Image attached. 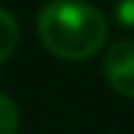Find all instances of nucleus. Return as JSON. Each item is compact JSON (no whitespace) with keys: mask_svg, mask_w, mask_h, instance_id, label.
Wrapping results in <instances>:
<instances>
[{"mask_svg":"<svg viewBox=\"0 0 134 134\" xmlns=\"http://www.w3.org/2000/svg\"><path fill=\"white\" fill-rule=\"evenodd\" d=\"M38 38L55 58L88 60L107 41V16L85 0H49L38 11Z\"/></svg>","mask_w":134,"mask_h":134,"instance_id":"obj_1","label":"nucleus"},{"mask_svg":"<svg viewBox=\"0 0 134 134\" xmlns=\"http://www.w3.org/2000/svg\"><path fill=\"white\" fill-rule=\"evenodd\" d=\"M104 74L120 96L134 99V38H118L104 58Z\"/></svg>","mask_w":134,"mask_h":134,"instance_id":"obj_2","label":"nucleus"},{"mask_svg":"<svg viewBox=\"0 0 134 134\" xmlns=\"http://www.w3.org/2000/svg\"><path fill=\"white\" fill-rule=\"evenodd\" d=\"M16 41H19V25L14 14L0 8V63L11 58V52L16 49Z\"/></svg>","mask_w":134,"mask_h":134,"instance_id":"obj_3","label":"nucleus"},{"mask_svg":"<svg viewBox=\"0 0 134 134\" xmlns=\"http://www.w3.org/2000/svg\"><path fill=\"white\" fill-rule=\"evenodd\" d=\"M19 131V109L5 93H0V134H16Z\"/></svg>","mask_w":134,"mask_h":134,"instance_id":"obj_4","label":"nucleus"},{"mask_svg":"<svg viewBox=\"0 0 134 134\" xmlns=\"http://www.w3.org/2000/svg\"><path fill=\"white\" fill-rule=\"evenodd\" d=\"M115 16L120 19V25L134 27V0H118L115 3Z\"/></svg>","mask_w":134,"mask_h":134,"instance_id":"obj_5","label":"nucleus"}]
</instances>
